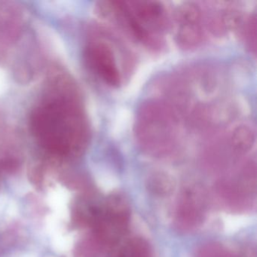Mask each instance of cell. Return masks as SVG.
I'll list each match as a JSON object with an SVG mask.
<instances>
[{"instance_id": "1", "label": "cell", "mask_w": 257, "mask_h": 257, "mask_svg": "<svg viewBox=\"0 0 257 257\" xmlns=\"http://www.w3.org/2000/svg\"><path fill=\"white\" fill-rule=\"evenodd\" d=\"M35 129L42 142L54 148L70 145L82 148L87 140V128L82 113L61 104L48 105L36 115Z\"/></svg>"}, {"instance_id": "8", "label": "cell", "mask_w": 257, "mask_h": 257, "mask_svg": "<svg viewBox=\"0 0 257 257\" xmlns=\"http://www.w3.org/2000/svg\"><path fill=\"white\" fill-rule=\"evenodd\" d=\"M115 257H153V254L148 243L136 237L121 245Z\"/></svg>"}, {"instance_id": "5", "label": "cell", "mask_w": 257, "mask_h": 257, "mask_svg": "<svg viewBox=\"0 0 257 257\" xmlns=\"http://www.w3.org/2000/svg\"><path fill=\"white\" fill-rule=\"evenodd\" d=\"M88 61L97 74L112 87L121 85V76L115 54L111 46L104 42L93 43L88 49Z\"/></svg>"}, {"instance_id": "9", "label": "cell", "mask_w": 257, "mask_h": 257, "mask_svg": "<svg viewBox=\"0 0 257 257\" xmlns=\"http://www.w3.org/2000/svg\"><path fill=\"white\" fill-rule=\"evenodd\" d=\"M148 189L155 195L163 196L168 195L174 190V182L168 174L163 172H156L148 179Z\"/></svg>"}, {"instance_id": "11", "label": "cell", "mask_w": 257, "mask_h": 257, "mask_svg": "<svg viewBox=\"0 0 257 257\" xmlns=\"http://www.w3.org/2000/svg\"><path fill=\"white\" fill-rule=\"evenodd\" d=\"M196 257H235L219 244H209L200 249Z\"/></svg>"}, {"instance_id": "10", "label": "cell", "mask_w": 257, "mask_h": 257, "mask_svg": "<svg viewBox=\"0 0 257 257\" xmlns=\"http://www.w3.org/2000/svg\"><path fill=\"white\" fill-rule=\"evenodd\" d=\"M255 135L250 127L240 125L236 127L231 135V144L237 151L246 152L253 145Z\"/></svg>"}, {"instance_id": "3", "label": "cell", "mask_w": 257, "mask_h": 257, "mask_svg": "<svg viewBox=\"0 0 257 257\" xmlns=\"http://www.w3.org/2000/svg\"><path fill=\"white\" fill-rule=\"evenodd\" d=\"M130 209L126 200L120 195L109 198L106 210L99 222V234L108 245L116 244L128 228Z\"/></svg>"}, {"instance_id": "4", "label": "cell", "mask_w": 257, "mask_h": 257, "mask_svg": "<svg viewBox=\"0 0 257 257\" xmlns=\"http://www.w3.org/2000/svg\"><path fill=\"white\" fill-rule=\"evenodd\" d=\"M207 198L202 188L189 186L182 191L177 203L175 221L183 231H190L199 226L205 217Z\"/></svg>"}, {"instance_id": "6", "label": "cell", "mask_w": 257, "mask_h": 257, "mask_svg": "<svg viewBox=\"0 0 257 257\" xmlns=\"http://www.w3.org/2000/svg\"><path fill=\"white\" fill-rule=\"evenodd\" d=\"M132 14L138 23L152 37L154 33L163 31L166 27V11L158 2H127Z\"/></svg>"}, {"instance_id": "7", "label": "cell", "mask_w": 257, "mask_h": 257, "mask_svg": "<svg viewBox=\"0 0 257 257\" xmlns=\"http://www.w3.org/2000/svg\"><path fill=\"white\" fill-rule=\"evenodd\" d=\"M201 22L179 23L176 40L181 49L189 50L198 47L203 41Z\"/></svg>"}, {"instance_id": "2", "label": "cell", "mask_w": 257, "mask_h": 257, "mask_svg": "<svg viewBox=\"0 0 257 257\" xmlns=\"http://www.w3.org/2000/svg\"><path fill=\"white\" fill-rule=\"evenodd\" d=\"M163 108H149L144 111L138 127L141 140L147 150L155 154H163L172 146L174 121Z\"/></svg>"}]
</instances>
